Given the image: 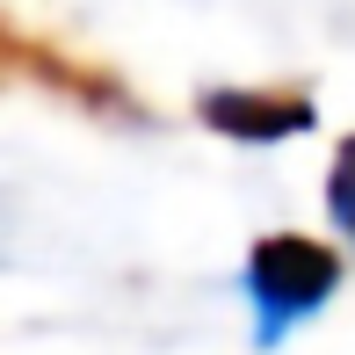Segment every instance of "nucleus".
<instances>
[{"label": "nucleus", "instance_id": "obj_2", "mask_svg": "<svg viewBox=\"0 0 355 355\" xmlns=\"http://www.w3.org/2000/svg\"><path fill=\"white\" fill-rule=\"evenodd\" d=\"M196 116L211 123V131L239 138V145H283L297 131H312V102H290V94H254V87H211L196 102Z\"/></svg>", "mask_w": 355, "mask_h": 355}, {"label": "nucleus", "instance_id": "obj_1", "mask_svg": "<svg viewBox=\"0 0 355 355\" xmlns=\"http://www.w3.org/2000/svg\"><path fill=\"white\" fill-rule=\"evenodd\" d=\"M239 283H247V304H254V348L268 355V348H283L304 319L327 312V297L341 290V254L312 247V239H297V232H268V239H254Z\"/></svg>", "mask_w": 355, "mask_h": 355}, {"label": "nucleus", "instance_id": "obj_3", "mask_svg": "<svg viewBox=\"0 0 355 355\" xmlns=\"http://www.w3.org/2000/svg\"><path fill=\"white\" fill-rule=\"evenodd\" d=\"M327 218H334V232L355 247V138L334 153V174H327Z\"/></svg>", "mask_w": 355, "mask_h": 355}]
</instances>
